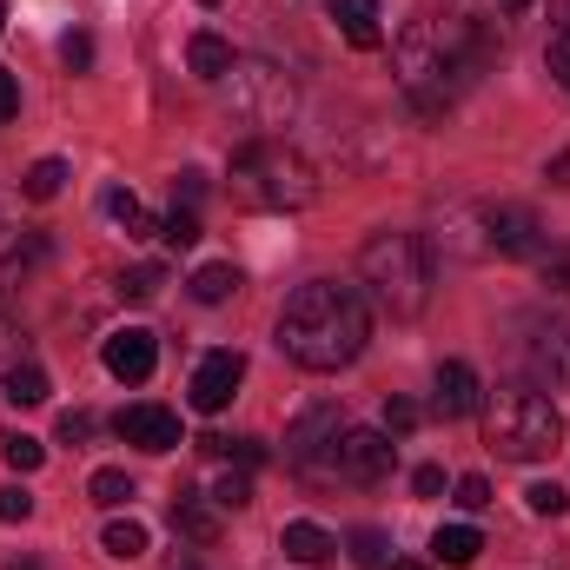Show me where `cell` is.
I'll use <instances>...</instances> for the list:
<instances>
[{"label": "cell", "instance_id": "cell-1", "mask_svg": "<svg viewBox=\"0 0 570 570\" xmlns=\"http://www.w3.org/2000/svg\"><path fill=\"white\" fill-rule=\"evenodd\" d=\"M491 60V40H484V27L478 20H464V13H444V20H412L405 33H399V47H392V67H399V87H405V100L438 120L471 80H478V67Z\"/></svg>", "mask_w": 570, "mask_h": 570}, {"label": "cell", "instance_id": "cell-2", "mask_svg": "<svg viewBox=\"0 0 570 570\" xmlns=\"http://www.w3.org/2000/svg\"><path fill=\"white\" fill-rule=\"evenodd\" d=\"M372 338V312L358 298V285H338V279H312L285 298L279 312V352L305 372H338L365 352Z\"/></svg>", "mask_w": 570, "mask_h": 570}, {"label": "cell", "instance_id": "cell-3", "mask_svg": "<svg viewBox=\"0 0 570 570\" xmlns=\"http://www.w3.org/2000/svg\"><path fill=\"white\" fill-rule=\"evenodd\" d=\"M233 193H239V206H259V213H298L318 199V173L298 146L246 140L233 153Z\"/></svg>", "mask_w": 570, "mask_h": 570}, {"label": "cell", "instance_id": "cell-4", "mask_svg": "<svg viewBox=\"0 0 570 570\" xmlns=\"http://www.w3.org/2000/svg\"><path fill=\"white\" fill-rule=\"evenodd\" d=\"M358 279L392 318H419L431 305V253L419 233H372L358 253Z\"/></svg>", "mask_w": 570, "mask_h": 570}, {"label": "cell", "instance_id": "cell-5", "mask_svg": "<svg viewBox=\"0 0 570 570\" xmlns=\"http://www.w3.org/2000/svg\"><path fill=\"white\" fill-rule=\"evenodd\" d=\"M484 444H491L498 458H518V464L558 458V444H564V412H558L544 392L511 385V392H498V399L484 405Z\"/></svg>", "mask_w": 570, "mask_h": 570}, {"label": "cell", "instance_id": "cell-6", "mask_svg": "<svg viewBox=\"0 0 570 570\" xmlns=\"http://www.w3.org/2000/svg\"><path fill=\"white\" fill-rule=\"evenodd\" d=\"M226 107L253 127V140H273V127H285L292 107H298V87H292V73H285L279 60H233Z\"/></svg>", "mask_w": 570, "mask_h": 570}, {"label": "cell", "instance_id": "cell-7", "mask_svg": "<svg viewBox=\"0 0 570 570\" xmlns=\"http://www.w3.org/2000/svg\"><path fill=\"white\" fill-rule=\"evenodd\" d=\"M392 431H365V425H345L338 431V444H332V478H345V484H379L385 471H392Z\"/></svg>", "mask_w": 570, "mask_h": 570}, {"label": "cell", "instance_id": "cell-8", "mask_svg": "<svg viewBox=\"0 0 570 570\" xmlns=\"http://www.w3.org/2000/svg\"><path fill=\"white\" fill-rule=\"evenodd\" d=\"M484 253L498 259H538L544 253V226L531 206H484Z\"/></svg>", "mask_w": 570, "mask_h": 570}, {"label": "cell", "instance_id": "cell-9", "mask_svg": "<svg viewBox=\"0 0 570 570\" xmlns=\"http://www.w3.org/2000/svg\"><path fill=\"white\" fill-rule=\"evenodd\" d=\"M338 431H345V412H338V405H305V412H298V425L285 431V464L312 471V458H318V451H332V444H338Z\"/></svg>", "mask_w": 570, "mask_h": 570}, {"label": "cell", "instance_id": "cell-10", "mask_svg": "<svg viewBox=\"0 0 570 570\" xmlns=\"http://www.w3.org/2000/svg\"><path fill=\"white\" fill-rule=\"evenodd\" d=\"M246 379V352H206L193 372V412H226Z\"/></svg>", "mask_w": 570, "mask_h": 570}, {"label": "cell", "instance_id": "cell-11", "mask_svg": "<svg viewBox=\"0 0 570 570\" xmlns=\"http://www.w3.org/2000/svg\"><path fill=\"white\" fill-rule=\"evenodd\" d=\"M107 372L120 379V385H146L153 379V365H159V338L146 332V325H120L114 338H107Z\"/></svg>", "mask_w": 570, "mask_h": 570}, {"label": "cell", "instance_id": "cell-12", "mask_svg": "<svg viewBox=\"0 0 570 570\" xmlns=\"http://www.w3.org/2000/svg\"><path fill=\"white\" fill-rule=\"evenodd\" d=\"M114 431H120L127 444L153 451V458H159V451H173V444H186V438H179V419H173L166 405H127V412L114 419Z\"/></svg>", "mask_w": 570, "mask_h": 570}, {"label": "cell", "instance_id": "cell-13", "mask_svg": "<svg viewBox=\"0 0 570 570\" xmlns=\"http://www.w3.org/2000/svg\"><path fill=\"white\" fill-rule=\"evenodd\" d=\"M478 405H484V392H478V372H471L464 358H444V365H438L431 412H438V419H471Z\"/></svg>", "mask_w": 570, "mask_h": 570}, {"label": "cell", "instance_id": "cell-14", "mask_svg": "<svg viewBox=\"0 0 570 570\" xmlns=\"http://www.w3.org/2000/svg\"><path fill=\"white\" fill-rule=\"evenodd\" d=\"M279 551L292 558V564L318 570V564H332V558H338V538H332L325 524H305V518H298V524H285V531H279Z\"/></svg>", "mask_w": 570, "mask_h": 570}, {"label": "cell", "instance_id": "cell-15", "mask_svg": "<svg viewBox=\"0 0 570 570\" xmlns=\"http://www.w3.org/2000/svg\"><path fill=\"white\" fill-rule=\"evenodd\" d=\"M332 20L352 47H385V7L379 0H332Z\"/></svg>", "mask_w": 570, "mask_h": 570}, {"label": "cell", "instance_id": "cell-16", "mask_svg": "<svg viewBox=\"0 0 570 570\" xmlns=\"http://www.w3.org/2000/svg\"><path fill=\"white\" fill-rule=\"evenodd\" d=\"M524 358H531V372H538V379L570 385V338L558 332V325H538V332H531V345H524Z\"/></svg>", "mask_w": 570, "mask_h": 570}, {"label": "cell", "instance_id": "cell-17", "mask_svg": "<svg viewBox=\"0 0 570 570\" xmlns=\"http://www.w3.org/2000/svg\"><path fill=\"white\" fill-rule=\"evenodd\" d=\"M478 551H484V538H478L471 524H438V538H431V558H438V564H451V570L478 564Z\"/></svg>", "mask_w": 570, "mask_h": 570}, {"label": "cell", "instance_id": "cell-18", "mask_svg": "<svg viewBox=\"0 0 570 570\" xmlns=\"http://www.w3.org/2000/svg\"><path fill=\"white\" fill-rule=\"evenodd\" d=\"M100 206H107V219H114L127 239H146V233H159V226H153V213H146V206L134 199V193H127V186H107V193H100Z\"/></svg>", "mask_w": 570, "mask_h": 570}, {"label": "cell", "instance_id": "cell-19", "mask_svg": "<svg viewBox=\"0 0 570 570\" xmlns=\"http://www.w3.org/2000/svg\"><path fill=\"white\" fill-rule=\"evenodd\" d=\"M186 67H193L199 80H226V73H233V47H226L219 33H193V40H186Z\"/></svg>", "mask_w": 570, "mask_h": 570}, {"label": "cell", "instance_id": "cell-20", "mask_svg": "<svg viewBox=\"0 0 570 570\" xmlns=\"http://www.w3.org/2000/svg\"><path fill=\"white\" fill-rule=\"evenodd\" d=\"M239 285H246V279H239V266L213 259V266H199V273H193V298H199V305H226Z\"/></svg>", "mask_w": 570, "mask_h": 570}, {"label": "cell", "instance_id": "cell-21", "mask_svg": "<svg viewBox=\"0 0 570 570\" xmlns=\"http://www.w3.org/2000/svg\"><path fill=\"white\" fill-rule=\"evenodd\" d=\"M100 544H107V558H120V564H134V558H146V524H140V518H114Z\"/></svg>", "mask_w": 570, "mask_h": 570}, {"label": "cell", "instance_id": "cell-22", "mask_svg": "<svg viewBox=\"0 0 570 570\" xmlns=\"http://www.w3.org/2000/svg\"><path fill=\"white\" fill-rule=\"evenodd\" d=\"M352 564H358V570H392V538H385L379 524L352 531Z\"/></svg>", "mask_w": 570, "mask_h": 570}, {"label": "cell", "instance_id": "cell-23", "mask_svg": "<svg viewBox=\"0 0 570 570\" xmlns=\"http://www.w3.org/2000/svg\"><path fill=\"white\" fill-rule=\"evenodd\" d=\"M60 186H67V159H33L27 179H20L27 199H60Z\"/></svg>", "mask_w": 570, "mask_h": 570}, {"label": "cell", "instance_id": "cell-24", "mask_svg": "<svg viewBox=\"0 0 570 570\" xmlns=\"http://www.w3.org/2000/svg\"><path fill=\"white\" fill-rule=\"evenodd\" d=\"M47 392H53V385H47V372H40L33 358L7 372V399H13V405H47Z\"/></svg>", "mask_w": 570, "mask_h": 570}, {"label": "cell", "instance_id": "cell-25", "mask_svg": "<svg viewBox=\"0 0 570 570\" xmlns=\"http://www.w3.org/2000/svg\"><path fill=\"white\" fill-rule=\"evenodd\" d=\"M173 524H179L193 544H213V538H219V518H213L199 498H179V504H173Z\"/></svg>", "mask_w": 570, "mask_h": 570}, {"label": "cell", "instance_id": "cell-26", "mask_svg": "<svg viewBox=\"0 0 570 570\" xmlns=\"http://www.w3.org/2000/svg\"><path fill=\"white\" fill-rule=\"evenodd\" d=\"M0 458H7L13 471H40V464H47V444L27 438V431H0Z\"/></svg>", "mask_w": 570, "mask_h": 570}, {"label": "cell", "instance_id": "cell-27", "mask_svg": "<svg viewBox=\"0 0 570 570\" xmlns=\"http://www.w3.org/2000/svg\"><path fill=\"white\" fill-rule=\"evenodd\" d=\"M159 239H166L173 253H186V246H199V213H193V206H173V213L159 219Z\"/></svg>", "mask_w": 570, "mask_h": 570}, {"label": "cell", "instance_id": "cell-28", "mask_svg": "<svg viewBox=\"0 0 570 570\" xmlns=\"http://www.w3.org/2000/svg\"><path fill=\"white\" fill-rule=\"evenodd\" d=\"M87 498H94V504H107V511H120V504L134 498V478L107 464V471H94V484H87Z\"/></svg>", "mask_w": 570, "mask_h": 570}, {"label": "cell", "instance_id": "cell-29", "mask_svg": "<svg viewBox=\"0 0 570 570\" xmlns=\"http://www.w3.org/2000/svg\"><path fill=\"white\" fill-rule=\"evenodd\" d=\"M213 504H226V511H239V504H253V478H246V464H239V471H226V478L213 484Z\"/></svg>", "mask_w": 570, "mask_h": 570}, {"label": "cell", "instance_id": "cell-30", "mask_svg": "<svg viewBox=\"0 0 570 570\" xmlns=\"http://www.w3.org/2000/svg\"><path fill=\"white\" fill-rule=\"evenodd\" d=\"M524 504H531V511H538V518H564L570 491H564V484H544V478H538V484H531V491H524Z\"/></svg>", "mask_w": 570, "mask_h": 570}, {"label": "cell", "instance_id": "cell-31", "mask_svg": "<svg viewBox=\"0 0 570 570\" xmlns=\"http://www.w3.org/2000/svg\"><path fill=\"white\" fill-rule=\"evenodd\" d=\"M544 67H551V80L570 94V27H564V33H551V47H544Z\"/></svg>", "mask_w": 570, "mask_h": 570}, {"label": "cell", "instance_id": "cell-32", "mask_svg": "<svg viewBox=\"0 0 570 570\" xmlns=\"http://www.w3.org/2000/svg\"><path fill=\"white\" fill-rule=\"evenodd\" d=\"M33 518V498L20 484H0V524H27Z\"/></svg>", "mask_w": 570, "mask_h": 570}, {"label": "cell", "instance_id": "cell-33", "mask_svg": "<svg viewBox=\"0 0 570 570\" xmlns=\"http://www.w3.org/2000/svg\"><path fill=\"white\" fill-rule=\"evenodd\" d=\"M60 60H67L73 73H87V67H94V33H67V40H60Z\"/></svg>", "mask_w": 570, "mask_h": 570}, {"label": "cell", "instance_id": "cell-34", "mask_svg": "<svg viewBox=\"0 0 570 570\" xmlns=\"http://www.w3.org/2000/svg\"><path fill=\"white\" fill-rule=\"evenodd\" d=\"M484 504H491V484H484L478 471H464V478H458V511H484Z\"/></svg>", "mask_w": 570, "mask_h": 570}, {"label": "cell", "instance_id": "cell-35", "mask_svg": "<svg viewBox=\"0 0 570 570\" xmlns=\"http://www.w3.org/2000/svg\"><path fill=\"white\" fill-rule=\"evenodd\" d=\"M385 431H392V438L419 431V405H412V399H392V405H385Z\"/></svg>", "mask_w": 570, "mask_h": 570}, {"label": "cell", "instance_id": "cell-36", "mask_svg": "<svg viewBox=\"0 0 570 570\" xmlns=\"http://www.w3.org/2000/svg\"><path fill=\"white\" fill-rule=\"evenodd\" d=\"M159 285H166V273H159V266H140V273H127V279H120V292H127V298H153Z\"/></svg>", "mask_w": 570, "mask_h": 570}, {"label": "cell", "instance_id": "cell-37", "mask_svg": "<svg viewBox=\"0 0 570 570\" xmlns=\"http://www.w3.org/2000/svg\"><path fill=\"white\" fill-rule=\"evenodd\" d=\"M544 285H551V292H570V246L544 253Z\"/></svg>", "mask_w": 570, "mask_h": 570}, {"label": "cell", "instance_id": "cell-38", "mask_svg": "<svg viewBox=\"0 0 570 570\" xmlns=\"http://www.w3.org/2000/svg\"><path fill=\"white\" fill-rule=\"evenodd\" d=\"M60 438H67V444H87V438H94V412H67V419H60Z\"/></svg>", "mask_w": 570, "mask_h": 570}, {"label": "cell", "instance_id": "cell-39", "mask_svg": "<svg viewBox=\"0 0 570 570\" xmlns=\"http://www.w3.org/2000/svg\"><path fill=\"white\" fill-rule=\"evenodd\" d=\"M412 491H419V498H438V491H444V471H438V464H419V471H412Z\"/></svg>", "mask_w": 570, "mask_h": 570}, {"label": "cell", "instance_id": "cell-40", "mask_svg": "<svg viewBox=\"0 0 570 570\" xmlns=\"http://www.w3.org/2000/svg\"><path fill=\"white\" fill-rule=\"evenodd\" d=\"M13 114H20V80H13V73H0V127H7Z\"/></svg>", "mask_w": 570, "mask_h": 570}, {"label": "cell", "instance_id": "cell-41", "mask_svg": "<svg viewBox=\"0 0 570 570\" xmlns=\"http://www.w3.org/2000/svg\"><path fill=\"white\" fill-rule=\"evenodd\" d=\"M173 193H179V199H186V206H193V199H199V193H206V179H199V173H179V179H173Z\"/></svg>", "mask_w": 570, "mask_h": 570}, {"label": "cell", "instance_id": "cell-42", "mask_svg": "<svg viewBox=\"0 0 570 570\" xmlns=\"http://www.w3.org/2000/svg\"><path fill=\"white\" fill-rule=\"evenodd\" d=\"M7 279H13V273H7V266H0V325H7V318H13V285H7Z\"/></svg>", "mask_w": 570, "mask_h": 570}, {"label": "cell", "instance_id": "cell-43", "mask_svg": "<svg viewBox=\"0 0 570 570\" xmlns=\"http://www.w3.org/2000/svg\"><path fill=\"white\" fill-rule=\"evenodd\" d=\"M551 179H558V186H570V153H558V159H551Z\"/></svg>", "mask_w": 570, "mask_h": 570}, {"label": "cell", "instance_id": "cell-44", "mask_svg": "<svg viewBox=\"0 0 570 570\" xmlns=\"http://www.w3.org/2000/svg\"><path fill=\"white\" fill-rule=\"evenodd\" d=\"M498 7H504V13H524V7H531V0H498Z\"/></svg>", "mask_w": 570, "mask_h": 570}, {"label": "cell", "instance_id": "cell-45", "mask_svg": "<svg viewBox=\"0 0 570 570\" xmlns=\"http://www.w3.org/2000/svg\"><path fill=\"white\" fill-rule=\"evenodd\" d=\"M7 570H40V564H33V558H13V564H7Z\"/></svg>", "mask_w": 570, "mask_h": 570}, {"label": "cell", "instance_id": "cell-46", "mask_svg": "<svg viewBox=\"0 0 570 570\" xmlns=\"http://www.w3.org/2000/svg\"><path fill=\"white\" fill-rule=\"evenodd\" d=\"M166 570H199V564H193V558H173V564H166Z\"/></svg>", "mask_w": 570, "mask_h": 570}, {"label": "cell", "instance_id": "cell-47", "mask_svg": "<svg viewBox=\"0 0 570 570\" xmlns=\"http://www.w3.org/2000/svg\"><path fill=\"white\" fill-rule=\"evenodd\" d=\"M0 33H7V0H0Z\"/></svg>", "mask_w": 570, "mask_h": 570}, {"label": "cell", "instance_id": "cell-48", "mask_svg": "<svg viewBox=\"0 0 570 570\" xmlns=\"http://www.w3.org/2000/svg\"><path fill=\"white\" fill-rule=\"evenodd\" d=\"M392 570H425V564H392Z\"/></svg>", "mask_w": 570, "mask_h": 570}, {"label": "cell", "instance_id": "cell-49", "mask_svg": "<svg viewBox=\"0 0 570 570\" xmlns=\"http://www.w3.org/2000/svg\"><path fill=\"white\" fill-rule=\"evenodd\" d=\"M199 7H219V0H199Z\"/></svg>", "mask_w": 570, "mask_h": 570}, {"label": "cell", "instance_id": "cell-50", "mask_svg": "<svg viewBox=\"0 0 570 570\" xmlns=\"http://www.w3.org/2000/svg\"><path fill=\"white\" fill-rule=\"evenodd\" d=\"M564 13H570V0H564Z\"/></svg>", "mask_w": 570, "mask_h": 570}]
</instances>
